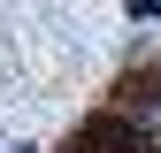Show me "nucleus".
Instances as JSON below:
<instances>
[{
	"label": "nucleus",
	"instance_id": "1",
	"mask_svg": "<svg viewBox=\"0 0 161 153\" xmlns=\"http://www.w3.org/2000/svg\"><path fill=\"white\" fill-rule=\"evenodd\" d=\"M77 153H146V138H138L123 115H92V123L77 130Z\"/></svg>",
	"mask_w": 161,
	"mask_h": 153
}]
</instances>
